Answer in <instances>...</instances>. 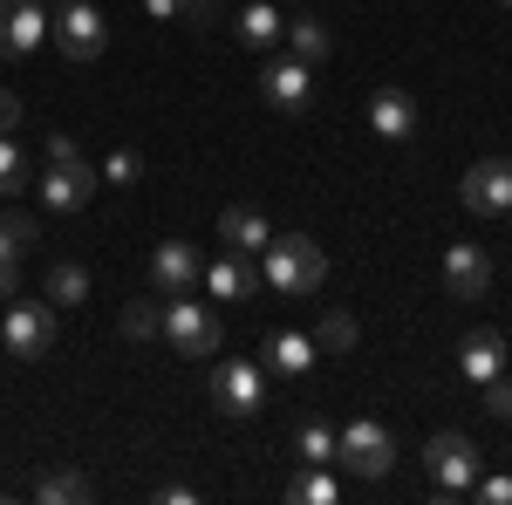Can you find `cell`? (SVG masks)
I'll return each instance as SVG.
<instances>
[{"instance_id":"83f0119b","label":"cell","mask_w":512,"mask_h":505,"mask_svg":"<svg viewBox=\"0 0 512 505\" xmlns=\"http://www.w3.org/2000/svg\"><path fill=\"white\" fill-rule=\"evenodd\" d=\"M96 178L123 192V185H137V178H144V157H137V151H110L103 164H96Z\"/></svg>"},{"instance_id":"ffe728a7","label":"cell","mask_w":512,"mask_h":505,"mask_svg":"<svg viewBox=\"0 0 512 505\" xmlns=\"http://www.w3.org/2000/svg\"><path fill=\"white\" fill-rule=\"evenodd\" d=\"M233 28H239V41H246V48H280V35H287V21L274 14V0H253Z\"/></svg>"},{"instance_id":"5bb4252c","label":"cell","mask_w":512,"mask_h":505,"mask_svg":"<svg viewBox=\"0 0 512 505\" xmlns=\"http://www.w3.org/2000/svg\"><path fill=\"white\" fill-rule=\"evenodd\" d=\"M198 267H205V260H198L192 239H164L158 253H151V287H158V294H192Z\"/></svg>"},{"instance_id":"8fae6325","label":"cell","mask_w":512,"mask_h":505,"mask_svg":"<svg viewBox=\"0 0 512 505\" xmlns=\"http://www.w3.org/2000/svg\"><path fill=\"white\" fill-rule=\"evenodd\" d=\"M48 41V7L41 0H0V62H28Z\"/></svg>"},{"instance_id":"ba28073f","label":"cell","mask_w":512,"mask_h":505,"mask_svg":"<svg viewBox=\"0 0 512 505\" xmlns=\"http://www.w3.org/2000/svg\"><path fill=\"white\" fill-rule=\"evenodd\" d=\"M260 96H267V110H280V117H308V103H315V69L294 62V55H274V62L260 69Z\"/></svg>"},{"instance_id":"52a82bcc","label":"cell","mask_w":512,"mask_h":505,"mask_svg":"<svg viewBox=\"0 0 512 505\" xmlns=\"http://www.w3.org/2000/svg\"><path fill=\"white\" fill-rule=\"evenodd\" d=\"M212 403H219L226 417H253V410L267 403V362H253V355H219V369H212Z\"/></svg>"},{"instance_id":"cb8c5ba5","label":"cell","mask_w":512,"mask_h":505,"mask_svg":"<svg viewBox=\"0 0 512 505\" xmlns=\"http://www.w3.org/2000/svg\"><path fill=\"white\" fill-rule=\"evenodd\" d=\"M35 499H48V505H82V499H89V478H82V471H41V478H35Z\"/></svg>"},{"instance_id":"7c38bea8","label":"cell","mask_w":512,"mask_h":505,"mask_svg":"<svg viewBox=\"0 0 512 505\" xmlns=\"http://www.w3.org/2000/svg\"><path fill=\"white\" fill-rule=\"evenodd\" d=\"M444 294H458V301H485V294H492V253L472 246V239L444 246Z\"/></svg>"},{"instance_id":"f1b7e54d","label":"cell","mask_w":512,"mask_h":505,"mask_svg":"<svg viewBox=\"0 0 512 505\" xmlns=\"http://www.w3.org/2000/svg\"><path fill=\"white\" fill-rule=\"evenodd\" d=\"M28 192V157L14 151V137H0V198Z\"/></svg>"},{"instance_id":"7a4b0ae2","label":"cell","mask_w":512,"mask_h":505,"mask_svg":"<svg viewBox=\"0 0 512 505\" xmlns=\"http://www.w3.org/2000/svg\"><path fill=\"white\" fill-rule=\"evenodd\" d=\"M164 342L178 355H192V362H205V355H219L226 349V335H219V314L205 308L198 294H171L164 301V328H158Z\"/></svg>"},{"instance_id":"30bf717a","label":"cell","mask_w":512,"mask_h":505,"mask_svg":"<svg viewBox=\"0 0 512 505\" xmlns=\"http://www.w3.org/2000/svg\"><path fill=\"white\" fill-rule=\"evenodd\" d=\"M458 198H465V212H478V219L512 212V157H478L472 171H465V185H458Z\"/></svg>"},{"instance_id":"8d00e7d4","label":"cell","mask_w":512,"mask_h":505,"mask_svg":"<svg viewBox=\"0 0 512 505\" xmlns=\"http://www.w3.org/2000/svg\"><path fill=\"white\" fill-rule=\"evenodd\" d=\"M499 7H512V0H499Z\"/></svg>"},{"instance_id":"d6a6232c","label":"cell","mask_w":512,"mask_h":505,"mask_svg":"<svg viewBox=\"0 0 512 505\" xmlns=\"http://www.w3.org/2000/svg\"><path fill=\"white\" fill-rule=\"evenodd\" d=\"M41 157H48V164H76V137H55V130H48V151H41Z\"/></svg>"},{"instance_id":"1f68e13d","label":"cell","mask_w":512,"mask_h":505,"mask_svg":"<svg viewBox=\"0 0 512 505\" xmlns=\"http://www.w3.org/2000/svg\"><path fill=\"white\" fill-rule=\"evenodd\" d=\"M178 21H185V28H212V21H219V0H185Z\"/></svg>"},{"instance_id":"e0dca14e","label":"cell","mask_w":512,"mask_h":505,"mask_svg":"<svg viewBox=\"0 0 512 505\" xmlns=\"http://www.w3.org/2000/svg\"><path fill=\"white\" fill-rule=\"evenodd\" d=\"M315 335H301V328H280V335H267V349H260V362H267V376H308L315 369Z\"/></svg>"},{"instance_id":"603a6c76","label":"cell","mask_w":512,"mask_h":505,"mask_svg":"<svg viewBox=\"0 0 512 505\" xmlns=\"http://www.w3.org/2000/svg\"><path fill=\"white\" fill-rule=\"evenodd\" d=\"M48 301H55V308H76V301H89V267H76V260H55V267H48Z\"/></svg>"},{"instance_id":"f546056e","label":"cell","mask_w":512,"mask_h":505,"mask_svg":"<svg viewBox=\"0 0 512 505\" xmlns=\"http://www.w3.org/2000/svg\"><path fill=\"white\" fill-rule=\"evenodd\" d=\"M472 492H478L485 505H512V478H506V471H492V478H478Z\"/></svg>"},{"instance_id":"7402d4cb","label":"cell","mask_w":512,"mask_h":505,"mask_svg":"<svg viewBox=\"0 0 512 505\" xmlns=\"http://www.w3.org/2000/svg\"><path fill=\"white\" fill-rule=\"evenodd\" d=\"M287 499L294 505H335L342 499V485H335V465H308L294 485H287Z\"/></svg>"},{"instance_id":"3957f363","label":"cell","mask_w":512,"mask_h":505,"mask_svg":"<svg viewBox=\"0 0 512 505\" xmlns=\"http://www.w3.org/2000/svg\"><path fill=\"white\" fill-rule=\"evenodd\" d=\"M48 35H55V48H62L69 62H96V55L110 48V21H103L96 0H62V7L48 14Z\"/></svg>"},{"instance_id":"e575fe53","label":"cell","mask_w":512,"mask_h":505,"mask_svg":"<svg viewBox=\"0 0 512 505\" xmlns=\"http://www.w3.org/2000/svg\"><path fill=\"white\" fill-rule=\"evenodd\" d=\"M14 123H21V96H7V89H0V137H7Z\"/></svg>"},{"instance_id":"9a60e30c","label":"cell","mask_w":512,"mask_h":505,"mask_svg":"<svg viewBox=\"0 0 512 505\" xmlns=\"http://www.w3.org/2000/svg\"><path fill=\"white\" fill-rule=\"evenodd\" d=\"M369 130H376V137H390V144L417 137V96H410V89H396V82H383V89L369 96Z\"/></svg>"},{"instance_id":"d4e9b609","label":"cell","mask_w":512,"mask_h":505,"mask_svg":"<svg viewBox=\"0 0 512 505\" xmlns=\"http://www.w3.org/2000/svg\"><path fill=\"white\" fill-rule=\"evenodd\" d=\"M294 451H301L308 465H335V430L321 424V417H308V424L294 430Z\"/></svg>"},{"instance_id":"836d02e7","label":"cell","mask_w":512,"mask_h":505,"mask_svg":"<svg viewBox=\"0 0 512 505\" xmlns=\"http://www.w3.org/2000/svg\"><path fill=\"white\" fill-rule=\"evenodd\" d=\"M21 294V260H0V301H14Z\"/></svg>"},{"instance_id":"484cf974","label":"cell","mask_w":512,"mask_h":505,"mask_svg":"<svg viewBox=\"0 0 512 505\" xmlns=\"http://www.w3.org/2000/svg\"><path fill=\"white\" fill-rule=\"evenodd\" d=\"M315 349H328V355H342V349H355V321L342 308H328L315 321Z\"/></svg>"},{"instance_id":"2e32d148","label":"cell","mask_w":512,"mask_h":505,"mask_svg":"<svg viewBox=\"0 0 512 505\" xmlns=\"http://www.w3.org/2000/svg\"><path fill=\"white\" fill-rule=\"evenodd\" d=\"M458 376L478 383V389L492 383V376H506V342H499L492 328H472V335L458 342Z\"/></svg>"},{"instance_id":"6da1fadb","label":"cell","mask_w":512,"mask_h":505,"mask_svg":"<svg viewBox=\"0 0 512 505\" xmlns=\"http://www.w3.org/2000/svg\"><path fill=\"white\" fill-rule=\"evenodd\" d=\"M260 280L274 287L280 301H308V294H321V280H328V253L308 233H280V239L260 246Z\"/></svg>"},{"instance_id":"d590c367","label":"cell","mask_w":512,"mask_h":505,"mask_svg":"<svg viewBox=\"0 0 512 505\" xmlns=\"http://www.w3.org/2000/svg\"><path fill=\"white\" fill-rule=\"evenodd\" d=\"M144 14H151V21H178V14H185V0H144Z\"/></svg>"},{"instance_id":"8992f818","label":"cell","mask_w":512,"mask_h":505,"mask_svg":"<svg viewBox=\"0 0 512 505\" xmlns=\"http://www.w3.org/2000/svg\"><path fill=\"white\" fill-rule=\"evenodd\" d=\"M0 349L21 355V362H41L55 349V301H7L0 314Z\"/></svg>"},{"instance_id":"d6986e66","label":"cell","mask_w":512,"mask_h":505,"mask_svg":"<svg viewBox=\"0 0 512 505\" xmlns=\"http://www.w3.org/2000/svg\"><path fill=\"white\" fill-rule=\"evenodd\" d=\"M280 41H287V55H294V62H308V69L335 55V35H328V21H315V14L287 21V35H280Z\"/></svg>"},{"instance_id":"277c9868","label":"cell","mask_w":512,"mask_h":505,"mask_svg":"<svg viewBox=\"0 0 512 505\" xmlns=\"http://www.w3.org/2000/svg\"><path fill=\"white\" fill-rule=\"evenodd\" d=\"M424 465H431V492L437 499H465L478 485V444L458 437V430H437L424 444Z\"/></svg>"},{"instance_id":"44dd1931","label":"cell","mask_w":512,"mask_h":505,"mask_svg":"<svg viewBox=\"0 0 512 505\" xmlns=\"http://www.w3.org/2000/svg\"><path fill=\"white\" fill-rule=\"evenodd\" d=\"M35 239H41V226L28 212H7V205H0V260H28Z\"/></svg>"},{"instance_id":"ac0fdd59","label":"cell","mask_w":512,"mask_h":505,"mask_svg":"<svg viewBox=\"0 0 512 505\" xmlns=\"http://www.w3.org/2000/svg\"><path fill=\"white\" fill-rule=\"evenodd\" d=\"M219 239H226L233 253H260V246L274 239V226H267L253 205H226V212H219Z\"/></svg>"},{"instance_id":"5b68a950","label":"cell","mask_w":512,"mask_h":505,"mask_svg":"<svg viewBox=\"0 0 512 505\" xmlns=\"http://www.w3.org/2000/svg\"><path fill=\"white\" fill-rule=\"evenodd\" d=\"M335 465L349 471V478H390V465H396L390 430L376 424V417H355L349 430H335Z\"/></svg>"},{"instance_id":"4fadbf2b","label":"cell","mask_w":512,"mask_h":505,"mask_svg":"<svg viewBox=\"0 0 512 505\" xmlns=\"http://www.w3.org/2000/svg\"><path fill=\"white\" fill-rule=\"evenodd\" d=\"M198 287H205V294H219V301H253V287H260V273H253V253H233V246H219V253L198 267Z\"/></svg>"},{"instance_id":"9c48e42d","label":"cell","mask_w":512,"mask_h":505,"mask_svg":"<svg viewBox=\"0 0 512 505\" xmlns=\"http://www.w3.org/2000/svg\"><path fill=\"white\" fill-rule=\"evenodd\" d=\"M96 185H103V178H96V164H89V157H76V164H48L35 192H41V212L69 219V212H82V205L96 198Z\"/></svg>"},{"instance_id":"4dcf8cb0","label":"cell","mask_w":512,"mask_h":505,"mask_svg":"<svg viewBox=\"0 0 512 505\" xmlns=\"http://www.w3.org/2000/svg\"><path fill=\"white\" fill-rule=\"evenodd\" d=\"M485 410H492V417H512V383H506V376L485 383Z\"/></svg>"},{"instance_id":"4316f807","label":"cell","mask_w":512,"mask_h":505,"mask_svg":"<svg viewBox=\"0 0 512 505\" xmlns=\"http://www.w3.org/2000/svg\"><path fill=\"white\" fill-rule=\"evenodd\" d=\"M158 328H164V308H158V301H130V308H123V335H130V342H151Z\"/></svg>"}]
</instances>
